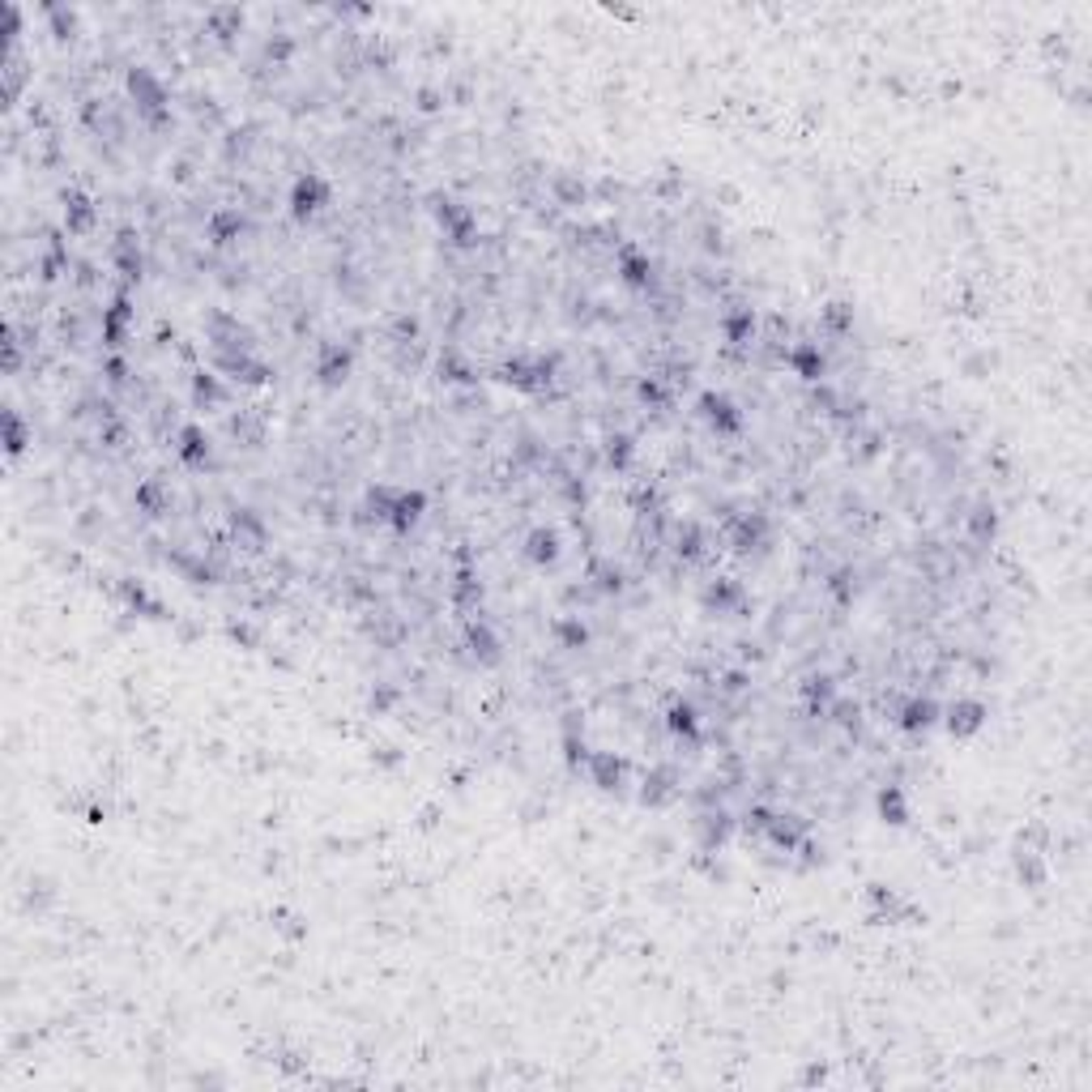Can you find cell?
<instances>
[{
  "label": "cell",
  "instance_id": "obj_1",
  "mask_svg": "<svg viewBox=\"0 0 1092 1092\" xmlns=\"http://www.w3.org/2000/svg\"><path fill=\"white\" fill-rule=\"evenodd\" d=\"M128 95H133V103H137V111L146 116V124H154V128H167L171 124L167 86L149 73V69H133V73H128Z\"/></svg>",
  "mask_w": 1092,
  "mask_h": 1092
},
{
  "label": "cell",
  "instance_id": "obj_2",
  "mask_svg": "<svg viewBox=\"0 0 1092 1092\" xmlns=\"http://www.w3.org/2000/svg\"><path fill=\"white\" fill-rule=\"evenodd\" d=\"M329 205V184L316 175V171H308V175H299L294 179V188H291V214L299 222H308L312 214H320Z\"/></svg>",
  "mask_w": 1092,
  "mask_h": 1092
},
{
  "label": "cell",
  "instance_id": "obj_3",
  "mask_svg": "<svg viewBox=\"0 0 1092 1092\" xmlns=\"http://www.w3.org/2000/svg\"><path fill=\"white\" fill-rule=\"evenodd\" d=\"M700 414H704V423H708L717 436H738V431H743V410L729 401L726 393H704V397H700Z\"/></svg>",
  "mask_w": 1092,
  "mask_h": 1092
},
{
  "label": "cell",
  "instance_id": "obj_4",
  "mask_svg": "<svg viewBox=\"0 0 1092 1092\" xmlns=\"http://www.w3.org/2000/svg\"><path fill=\"white\" fill-rule=\"evenodd\" d=\"M350 363H355V355H350V346H338V341H325V346H320V355H316V380H320L325 389H338L341 380L350 376Z\"/></svg>",
  "mask_w": 1092,
  "mask_h": 1092
},
{
  "label": "cell",
  "instance_id": "obj_5",
  "mask_svg": "<svg viewBox=\"0 0 1092 1092\" xmlns=\"http://www.w3.org/2000/svg\"><path fill=\"white\" fill-rule=\"evenodd\" d=\"M436 218H439V226H444V235L448 240L457 243V248H470L474 243V214L465 210L462 201H436Z\"/></svg>",
  "mask_w": 1092,
  "mask_h": 1092
},
{
  "label": "cell",
  "instance_id": "obj_6",
  "mask_svg": "<svg viewBox=\"0 0 1092 1092\" xmlns=\"http://www.w3.org/2000/svg\"><path fill=\"white\" fill-rule=\"evenodd\" d=\"M60 205H65V226H69L73 235H90V231H95L98 210H95V201H90L86 193L65 188V193H60Z\"/></svg>",
  "mask_w": 1092,
  "mask_h": 1092
},
{
  "label": "cell",
  "instance_id": "obj_7",
  "mask_svg": "<svg viewBox=\"0 0 1092 1092\" xmlns=\"http://www.w3.org/2000/svg\"><path fill=\"white\" fill-rule=\"evenodd\" d=\"M986 704L981 700H956L951 708H947V734L951 738H973L977 729L986 726Z\"/></svg>",
  "mask_w": 1092,
  "mask_h": 1092
},
{
  "label": "cell",
  "instance_id": "obj_8",
  "mask_svg": "<svg viewBox=\"0 0 1092 1092\" xmlns=\"http://www.w3.org/2000/svg\"><path fill=\"white\" fill-rule=\"evenodd\" d=\"M171 444H175V457L188 465V470H196V465L210 462V436H205L196 423H184V427L175 431V439H171Z\"/></svg>",
  "mask_w": 1092,
  "mask_h": 1092
},
{
  "label": "cell",
  "instance_id": "obj_9",
  "mask_svg": "<svg viewBox=\"0 0 1092 1092\" xmlns=\"http://www.w3.org/2000/svg\"><path fill=\"white\" fill-rule=\"evenodd\" d=\"M790 367H794V376L798 380H806V385H820L828 376V359L820 346H811V341H802V346H794L790 350Z\"/></svg>",
  "mask_w": 1092,
  "mask_h": 1092
},
{
  "label": "cell",
  "instance_id": "obj_10",
  "mask_svg": "<svg viewBox=\"0 0 1092 1092\" xmlns=\"http://www.w3.org/2000/svg\"><path fill=\"white\" fill-rule=\"evenodd\" d=\"M619 278L631 291H649L653 286V261L645 252H636V248H623L619 252Z\"/></svg>",
  "mask_w": 1092,
  "mask_h": 1092
},
{
  "label": "cell",
  "instance_id": "obj_11",
  "mask_svg": "<svg viewBox=\"0 0 1092 1092\" xmlns=\"http://www.w3.org/2000/svg\"><path fill=\"white\" fill-rule=\"evenodd\" d=\"M465 645H470V653H474L478 666H500V657H504L500 653V636L486 628V623H478V619L465 623Z\"/></svg>",
  "mask_w": 1092,
  "mask_h": 1092
},
{
  "label": "cell",
  "instance_id": "obj_12",
  "mask_svg": "<svg viewBox=\"0 0 1092 1092\" xmlns=\"http://www.w3.org/2000/svg\"><path fill=\"white\" fill-rule=\"evenodd\" d=\"M764 836L777 845V850H798L802 841H806V820H798V815H773L768 820V828H764Z\"/></svg>",
  "mask_w": 1092,
  "mask_h": 1092
},
{
  "label": "cell",
  "instance_id": "obj_13",
  "mask_svg": "<svg viewBox=\"0 0 1092 1092\" xmlns=\"http://www.w3.org/2000/svg\"><path fill=\"white\" fill-rule=\"evenodd\" d=\"M584 768H589V781L598 785V790H619L623 785V760L610 752H593L589 760H584Z\"/></svg>",
  "mask_w": 1092,
  "mask_h": 1092
},
{
  "label": "cell",
  "instance_id": "obj_14",
  "mask_svg": "<svg viewBox=\"0 0 1092 1092\" xmlns=\"http://www.w3.org/2000/svg\"><path fill=\"white\" fill-rule=\"evenodd\" d=\"M939 722V704L930 700V696H913V700L900 708V729L905 734H926V729Z\"/></svg>",
  "mask_w": 1092,
  "mask_h": 1092
},
{
  "label": "cell",
  "instance_id": "obj_15",
  "mask_svg": "<svg viewBox=\"0 0 1092 1092\" xmlns=\"http://www.w3.org/2000/svg\"><path fill=\"white\" fill-rule=\"evenodd\" d=\"M423 508H427V495L423 491H397V500H393V516L389 525L397 530V534H406L410 525H418V516H423Z\"/></svg>",
  "mask_w": 1092,
  "mask_h": 1092
},
{
  "label": "cell",
  "instance_id": "obj_16",
  "mask_svg": "<svg viewBox=\"0 0 1092 1092\" xmlns=\"http://www.w3.org/2000/svg\"><path fill=\"white\" fill-rule=\"evenodd\" d=\"M764 538H768V516H764V512H752V516L734 521L729 542H734V551H755V546H764Z\"/></svg>",
  "mask_w": 1092,
  "mask_h": 1092
},
{
  "label": "cell",
  "instance_id": "obj_17",
  "mask_svg": "<svg viewBox=\"0 0 1092 1092\" xmlns=\"http://www.w3.org/2000/svg\"><path fill=\"white\" fill-rule=\"evenodd\" d=\"M243 231V214L240 210H218L214 218H210V226H205V235H210V243L214 248H226V243H235Z\"/></svg>",
  "mask_w": 1092,
  "mask_h": 1092
},
{
  "label": "cell",
  "instance_id": "obj_18",
  "mask_svg": "<svg viewBox=\"0 0 1092 1092\" xmlns=\"http://www.w3.org/2000/svg\"><path fill=\"white\" fill-rule=\"evenodd\" d=\"M128 320H133V303L128 299H116L111 308H107V316H103V341L116 350V346H124V329H128Z\"/></svg>",
  "mask_w": 1092,
  "mask_h": 1092
},
{
  "label": "cell",
  "instance_id": "obj_19",
  "mask_svg": "<svg viewBox=\"0 0 1092 1092\" xmlns=\"http://www.w3.org/2000/svg\"><path fill=\"white\" fill-rule=\"evenodd\" d=\"M670 798H675V773H670V768H653V773H645L640 802H645V806H666Z\"/></svg>",
  "mask_w": 1092,
  "mask_h": 1092
},
{
  "label": "cell",
  "instance_id": "obj_20",
  "mask_svg": "<svg viewBox=\"0 0 1092 1092\" xmlns=\"http://www.w3.org/2000/svg\"><path fill=\"white\" fill-rule=\"evenodd\" d=\"M525 559H530L534 568L555 563V559H559V534H555V530H534V534L525 538Z\"/></svg>",
  "mask_w": 1092,
  "mask_h": 1092
},
{
  "label": "cell",
  "instance_id": "obj_21",
  "mask_svg": "<svg viewBox=\"0 0 1092 1092\" xmlns=\"http://www.w3.org/2000/svg\"><path fill=\"white\" fill-rule=\"evenodd\" d=\"M205 26H210V34H214V39L231 43V39L243 30V9H210Z\"/></svg>",
  "mask_w": 1092,
  "mask_h": 1092
},
{
  "label": "cell",
  "instance_id": "obj_22",
  "mask_svg": "<svg viewBox=\"0 0 1092 1092\" xmlns=\"http://www.w3.org/2000/svg\"><path fill=\"white\" fill-rule=\"evenodd\" d=\"M879 815L883 824H909V806H905V790L900 785H883L879 790Z\"/></svg>",
  "mask_w": 1092,
  "mask_h": 1092
},
{
  "label": "cell",
  "instance_id": "obj_23",
  "mask_svg": "<svg viewBox=\"0 0 1092 1092\" xmlns=\"http://www.w3.org/2000/svg\"><path fill=\"white\" fill-rule=\"evenodd\" d=\"M666 726H670V734H679V738H696L700 734V713L691 708V704H670V713H666Z\"/></svg>",
  "mask_w": 1092,
  "mask_h": 1092
},
{
  "label": "cell",
  "instance_id": "obj_24",
  "mask_svg": "<svg viewBox=\"0 0 1092 1092\" xmlns=\"http://www.w3.org/2000/svg\"><path fill=\"white\" fill-rule=\"evenodd\" d=\"M722 333H726L729 346H743V341H752V333H755V312H752V308H738V312H729L726 320H722Z\"/></svg>",
  "mask_w": 1092,
  "mask_h": 1092
},
{
  "label": "cell",
  "instance_id": "obj_25",
  "mask_svg": "<svg viewBox=\"0 0 1092 1092\" xmlns=\"http://www.w3.org/2000/svg\"><path fill=\"white\" fill-rule=\"evenodd\" d=\"M116 265L124 269V278H141V252H137L133 231H120V240H116Z\"/></svg>",
  "mask_w": 1092,
  "mask_h": 1092
},
{
  "label": "cell",
  "instance_id": "obj_26",
  "mask_svg": "<svg viewBox=\"0 0 1092 1092\" xmlns=\"http://www.w3.org/2000/svg\"><path fill=\"white\" fill-rule=\"evenodd\" d=\"M222 397H226V389L218 385V376H214V371H196L193 376V401L196 406H218Z\"/></svg>",
  "mask_w": 1092,
  "mask_h": 1092
},
{
  "label": "cell",
  "instance_id": "obj_27",
  "mask_svg": "<svg viewBox=\"0 0 1092 1092\" xmlns=\"http://www.w3.org/2000/svg\"><path fill=\"white\" fill-rule=\"evenodd\" d=\"M137 508L141 512H149V516H163L167 512V491H163V483H141L137 486Z\"/></svg>",
  "mask_w": 1092,
  "mask_h": 1092
},
{
  "label": "cell",
  "instance_id": "obj_28",
  "mask_svg": "<svg viewBox=\"0 0 1092 1092\" xmlns=\"http://www.w3.org/2000/svg\"><path fill=\"white\" fill-rule=\"evenodd\" d=\"M969 530H973V538H977V542H990V538H995V530H998V512L990 508V504H977V508L969 512Z\"/></svg>",
  "mask_w": 1092,
  "mask_h": 1092
},
{
  "label": "cell",
  "instance_id": "obj_29",
  "mask_svg": "<svg viewBox=\"0 0 1092 1092\" xmlns=\"http://www.w3.org/2000/svg\"><path fill=\"white\" fill-rule=\"evenodd\" d=\"M393 500H397V491H389V486H371V491H367L363 512L371 516V521H389V516H393Z\"/></svg>",
  "mask_w": 1092,
  "mask_h": 1092
},
{
  "label": "cell",
  "instance_id": "obj_30",
  "mask_svg": "<svg viewBox=\"0 0 1092 1092\" xmlns=\"http://www.w3.org/2000/svg\"><path fill=\"white\" fill-rule=\"evenodd\" d=\"M820 316H824V325L832 329V333H850L853 329V308L850 303H841V299H832Z\"/></svg>",
  "mask_w": 1092,
  "mask_h": 1092
},
{
  "label": "cell",
  "instance_id": "obj_31",
  "mask_svg": "<svg viewBox=\"0 0 1092 1092\" xmlns=\"http://www.w3.org/2000/svg\"><path fill=\"white\" fill-rule=\"evenodd\" d=\"M555 636L568 645V649H584V645H589V628H584L581 619H559Z\"/></svg>",
  "mask_w": 1092,
  "mask_h": 1092
},
{
  "label": "cell",
  "instance_id": "obj_32",
  "mask_svg": "<svg viewBox=\"0 0 1092 1092\" xmlns=\"http://www.w3.org/2000/svg\"><path fill=\"white\" fill-rule=\"evenodd\" d=\"M631 457H636V444H631V436H610L607 439V462L615 465V470H628Z\"/></svg>",
  "mask_w": 1092,
  "mask_h": 1092
},
{
  "label": "cell",
  "instance_id": "obj_33",
  "mask_svg": "<svg viewBox=\"0 0 1092 1092\" xmlns=\"http://www.w3.org/2000/svg\"><path fill=\"white\" fill-rule=\"evenodd\" d=\"M4 444H9L13 457L26 448V423L18 418V410H4Z\"/></svg>",
  "mask_w": 1092,
  "mask_h": 1092
},
{
  "label": "cell",
  "instance_id": "obj_34",
  "mask_svg": "<svg viewBox=\"0 0 1092 1092\" xmlns=\"http://www.w3.org/2000/svg\"><path fill=\"white\" fill-rule=\"evenodd\" d=\"M729 836V815L726 811H717V815H704V845L713 850V845H722Z\"/></svg>",
  "mask_w": 1092,
  "mask_h": 1092
},
{
  "label": "cell",
  "instance_id": "obj_35",
  "mask_svg": "<svg viewBox=\"0 0 1092 1092\" xmlns=\"http://www.w3.org/2000/svg\"><path fill=\"white\" fill-rule=\"evenodd\" d=\"M700 546H704L700 530H696V525H683V530H679V555L683 559H696V555H700Z\"/></svg>",
  "mask_w": 1092,
  "mask_h": 1092
},
{
  "label": "cell",
  "instance_id": "obj_36",
  "mask_svg": "<svg viewBox=\"0 0 1092 1092\" xmlns=\"http://www.w3.org/2000/svg\"><path fill=\"white\" fill-rule=\"evenodd\" d=\"M1016 871H1019V879H1024L1028 888H1037V883H1042V879H1045V867H1042V862H1037V858H1033V853H1024V858H1019V862H1016Z\"/></svg>",
  "mask_w": 1092,
  "mask_h": 1092
},
{
  "label": "cell",
  "instance_id": "obj_37",
  "mask_svg": "<svg viewBox=\"0 0 1092 1092\" xmlns=\"http://www.w3.org/2000/svg\"><path fill=\"white\" fill-rule=\"evenodd\" d=\"M853 589H858V584H853V572H832V581H828V593H832V598L850 602Z\"/></svg>",
  "mask_w": 1092,
  "mask_h": 1092
},
{
  "label": "cell",
  "instance_id": "obj_38",
  "mask_svg": "<svg viewBox=\"0 0 1092 1092\" xmlns=\"http://www.w3.org/2000/svg\"><path fill=\"white\" fill-rule=\"evenodd\" d=\"M439 376H444V380H453V385H465V380H474V376H470V367L457 363L453 355H448V359H439Z\"/></svg>",
  "mask_w": 1092,
  "mask_h": 1092
},
{
  "label": "cell",
  "instance_id": "obj_39",
  "mask_svg": "<svg viewBox=\"0 0 1092 1092\" xmlns=\"http://www.w3.org/2000/svg\"><path fill=\"white\" fill-rule=\"evenodd\" d=\"M555 193L568 205H584V184H577V179H555Z\"/></svg>",
  "mask_w": 1092,
  "mask_h": 1092
},
{
  "label": "cell",
  "instance_id": "obj_40",
  "mask_svg": "<svg viewBox=\"0 0 1092 1092\" xmlns=\"http://www.w3.org/2000/svg\"><path fill=\"white\" fill-rule=\"evenodd\" d=\"M51 26H56V39H69L73 34V13H65V9H48Z\"/></svg>",
  "mask_w": 1092,
  "mask_h": 1092
},
{
  "label": "cell",
  "instance_id": "obj_41",
  "mask_svg": "<svg viewBox=\"0 0 1092 1092\" xmlns=\"http://www.w3.org/2000/svg\"><path fill=\"white\" fill-rule=\"evenodd\" d=\"M806 700H811V704H815V700H820V704L832 700V679H811V683H806Z\"/></svg>",
  "mask_w": 1092,
  "mask_h": 1092
},
{
  "label": "cell",
  "instance_id": "obj_42",
  "mask_svg": "<svg viewBox=\"0 0 1092 1092\" xmlns=\"http://www.w3.org/2000/svg\"><path fill=\"white\" fill-rule=\"evenodd\" d=\"M457 598H462V602L483 598V584H474V577H462V584H457Z\"/></svg>",
  "mask_w": 1092,
  "mask_h": 1092
},
{
  "label": "cell",
  "instance_id": "obj_43",
  "mask_svg": "<svg viewBox=\"0 0 1092 1092\" xmlns=\"http://www.w3.org/2000/svg\"><path fill=\"white\" fill-rule=\"evenodd\" d=\"M640 397H645V401H653V406H661V401H666V393H661V385H657V380H645V385H640Z\"/></svg>",
  "mask_w": 1092,
  "mask_h": 1092
},
{
  "label": "cell",
  "instance_id": "obj_44",
  "mask_svg": "<svg viewBox=\"0 0 1092 1092\" xmlns=\"http://www.w3.org/2000/svg\"><path fill=\"white\" fill-rule=\"evenodd\" d=\"M832 713H836V722H841V726H858V704H853V708H850V704H836Z\"/></svg>",
  "mask_w": 1092,
  "mask_h": 1092
},
{
  "label": "cell",
  "instance_id": "obj_45",
  "mask_svg": "<svg viewBox=\"0 0 1092 1092\" xmlns=\"http://www.w3.org/2000/svg\"><path fill=\"white\" fill-rule=\"evenodd\" d=\"M815 406H824V410H836V393L828 389L824 380H820V389H815Z\"/></svg>",
  "mask_w": 1092,
  "mask_h": 1092
},
{
  "label": "cell",
  "instance_id": "obj_46",
  "mask_svg": "<svg viewBox=\"0 0 1092 1092\" xmlns=\"http://www.w3.org/2000/svg\"><path fill=\"white\" fill-rule=\"evenodd\" d=\"M439 103H444V98H439L436 90H418V107H423V111H439Z\"/></svg>",
  "mask_w": 1092,
  "mask_h": 1092
},
{
  "label": "cell",
  "instance_id": "obj_47",
  "mask_svg": "<svg viewBox=\"0 0 1092 1092\" xmlns=\"http://www.w3.org/2000/svg\"><path fill=\"white\" fill-rule=\"evenodd\" d=\"M124 371H128V367H124V359H107V376H111L116 385L124 380Z\"/></svg>",
  "mask_w": 1092,
  "mask_h": 1092
}]
</instances>
